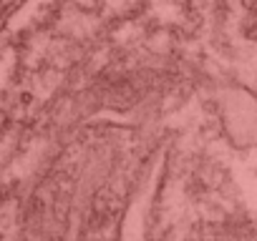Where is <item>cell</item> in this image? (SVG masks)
Listing matches in <instances>:
<instances>
[{
	"label": "cell",
	"mask_w": 257,
	"mask_h": 241,
	"mask_svg": "<svg viewBox=\"0 0 257 241\" xmlns=\"http://www.w3.org/2000/svg\"><path fill=\"white\" fill-rule=\"evenodd\" d=\"M51 151L16 241H257L222 103L194 90L128 98Z\"/></svg>",
	"instance_id": "6da1fadb"
},
{
	"label": "cell",
	"mask_w": 257,
	"mask_h": 241,
	"mask_svg": "<svg viewBox=\"0 0 257 241\" xmlns=\"http://www.w3.org/2000/svg\"><path fill=\"white\" fill-rule=\"evenodd\" d=\"M23 3L26 0H0V30L16 18V13L23 8Z\"/></svg>",
	"instance_id": "7a4b0ae2"
}]
</instances>
